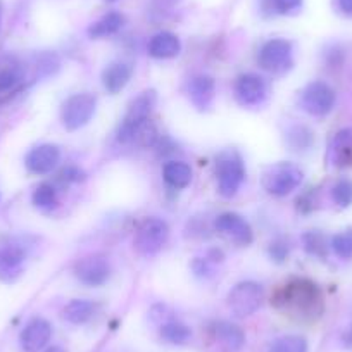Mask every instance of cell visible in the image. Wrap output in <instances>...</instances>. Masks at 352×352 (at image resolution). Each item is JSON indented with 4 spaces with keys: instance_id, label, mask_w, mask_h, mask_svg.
Wrapping results in <instances>:
<instances>
[{
    "instance_id": "obj_10",
    "label": "cell",
    "mask_w": 352,
    "mask_h": 352,
    "mask_svg": "<svg viewBox=\"0 0 352 352\" xmlns=\"http://www.w3.org/2000/svg\"><path fill=\"white\" fill-rule=\"evenodd\" d=\"M74 276L87 287H102L111 276V264L100 254H92L78 261Z\"/></svg>"
},
{
    "instance_id": "obj_38",
    "label": "cell",
    "mask_w": 352,
    "mask_h": 352,
    "mask_svg": "<svg viewBox=\"0 0 352 352\" xmlns=\"http://www.w3.org/2000/svg\"><path fill=\"white\" fill-rule=\"evenodd\" d=\"M0 25H2V11H0Z\"/></svg>"
},
{
    "instance_id": "obj_11",
    "label": "cell",
    "mask_w": 352,
    "mask_h": 352,
    "mask_svg": "<svg viewBox=\"0 0 352 352\" xmlns=\"http://www.w3.org/2000/svg\"><path fill=\"white\" fill-rule=\"evenodd\" d=\"M214 226L219 235H223L230 242L239 243V245H249L254 239L250 225L236 212H225V214L218 216Z\"/></svg>"
},
{
    "instance_id": "obj_12",
    "label": "cell",
    "mask_w": 352,
    "mask_h": 352,
    "mask_svg": "<svg viewBox=\"0 0 352 352\" xmlns=\"http://www.w3.org/2000/svg\"><path fill=\"white\" fill-rule=\"evenodd\" d=\"M235 96L242 106H259L268 97V85H266L264 78H261L259 74H242L236 80Z\"/></svg>"
},
{
    "instance_id": "obj_28",
    "label": "cell",
    "mask_w": 352,
    "mask_h": 352,
    "mask_svg": "<svg viewBox=\"0 0 352 352\" xmlns=\"http://www.w3.org/2000/svg\"><path fill=\"white\" fill-rule=\"evenodd\" d=\"M157 128L154 126V123L151 120H147L135 130L131 142L140 145V147H152L157 142Z\"/></svg>"
},
{
    "instance_id": "obj_20",
    "label": "cell",
    "mask_w": 352,
    "mask_h": 352,
    "mask_svg": "<svg viewBox=\"0 0 352 352\" xmlns=\"http://www.w3.org/2000/svg\"><path fill=\"white\" fill-rule=\"evenodd\" d=\"M25 83V73L18 64L0 66V102L11 99Z\"/></svg>"
},
{
    "instance_id": "obj_19",
    "label": "cell",
    "mask_w": 352,
    "mask_h": 352,
    "mask_svg": "<svg viewBox=\"0 0 352 352\" xmlns=\"http://www.w3.org/2000/svg\"><path fill=\"white\" fill-rule=\"evenodd\" d=\"M131 66L126 63H111L102 71V85L109 94H120L131 78Z\"/></svg>"
},
{
    "instance_id": "obj_33",
    "label": "cell",
    "mask_w": 352,
    "mask_h": 352,
    "mask_svg": "<svg viewBox=\"0 0 352 352\" xmlns=\"http://www.w3.org/2000/svg\"><path fill=\"white\" fill-rule=\"evenodd\" d=\"M63 175H64V178H66V180H69V182H80L81 178H83V173H81L78 168L64 169Z\"/></svg>"
},
{
    "instance_id": "obj_13",
    "label": "cell",
    "mask_w": 352,
    "mask_h": 352,
    "mask_svg": "<svg viewBox=\"0 0 352 352\" xmlns=\"http://www.w3.org/2000/svg\"><path fill=\"white\" fill-rule=\"evenodd\" d=\"M60 161V151L57 145L43 144L38 147L32 148L26 155L25 162L26 168L33 173V175H47L56 169V166Z\"/></svg>"
},
{
    "instance_id": "obj_7",
    "label": "cell",
    "mask_w": 352,
    "mask_h": 352,
    "mask_svg": "<svg viewBox=\"0 0 352 352\" xmlns=\"http://www.w3.org/2000/svg\"><path fill=\"white\" fill-rule=\"evenodd\" d=\"M264 300V290L256 282H242L228 294V307L236 318L252 316Z\"/></svg>"
},
{
    "instance_id": "obj_21",
    "label": "cell",
    "mask_w": 352,
    "mask_h": 352,
    "mask_svg": "<svg viewBox=\"0 0 352 352\" xmlns=\"http://www.w3.org/2000/svg\"><path fill=\"white\" fill-rule=\"evenodd\" d=\"M330 161L338 168L352 164V130L347 128L335 135L330 145Z\"/></svg>"
},
{
    "instance_id": "obj_23",
    "label": "cell",
    "mask_w": 352,
    "mask_h": 352,
    "mask_svg": "<svg viewBox=\"0 0 352 352\" xmlns=\"http://www.w3.org/2000/svg\"><path fill=\"white\" fill-rule=\"evenodd\" d=\"M96 314V304L87 299H74L63 309V318L71 324H83Z\"/></svg>"
},
{
    "instance_id": "obj_34",
    "label": "cell",
    "mask_w": 352,
    "mask_h": 352,
    "mask_svg": "<svg viewBox=\"0 0 352 352\" xmlns=\"http://www.w3.org/2000/svg\"><path fill=\"white\" fill-rule=\"evenodd\" d=\"M338 6L345 14H352V0H338Z\"/></svg>"
},
{
    "instance_id": "obj_8",
    "label": "cell",
    "mask_w": 352,
    "mask_h": 352,
    "mask_svg": "<svg viewBox=\"0 0 352 352\" xmlns=\"http://www.w3.org/2000/svg\"><path fill=\"white\" fill-rule=\"evenodd\" d=\"M335 90L324 81H313L302 90L300 96V106L311 116H327L335 106Z\"/></svg>"
},
{
    "instance_id": "obj_2",
    "label": "cell",
    "mask_w": 352,
    "mask_h": 352,
    "mask_svg": "<svg viewBox=\"0 0 352 352\" xmlns=\"http://www.w3.org/2000/svg\"><path fill=\"white\" fill-rule=\"evenodd\" d=\"M302 171L292 162H276L268 166L263 173V187L275 197H285L292 194L302 184Z\"/></svg>"
},
{
    "instance_id": "obj_17",
    "label": "cell",
    "mask_w": 352,
    "mask_h": 352,
    "mask_svg": "<svg viewBox=\"0 0 352 352\" xmlns=\"http://www.w3.org/2000/svg\"><path fill=\"white\" fill-rule=\"evenodd\" d=\"M188 96H190V100L195 107L208 109L214 99V80L211 76H206V74L192 78L190 83H188Z\"/></svg>"
},
{
    "instance_id": "obj_36",
    "label": "cell",
    "mask_w": 352,
    "mask_h": 352,
    "mask_svg": "<svg viewBox=\"0 0 352 352\" xmlns=\"http://www.w3.org/2000/svg\"><path fill=\"white\" fill-rule=\"evenodd\" d=\"M296 133H297V135H300V128H296ZM296 138H297V140H299V137H296ZM296 147H304L302 140H300V142H297V145H296Z\"/></svg>"
},
{
    "instance_id": "obj_32",
    "label": "cell",
    "mask_w": 352,
    "mask_h": 352,
    "mask_svg": "<svg viewBox=\"0 0 352 352\" xmlns=\"http://www.w3.org/2000/svg\"><path fill=\"white\" fill-rule=\"evenodd\" d=\"M304 243H306L307 252L314 254V256L324 257V254H327V242H324V236L320 235V233L311 232L304 235Z\"/></svg>"
},
{
    "instance_id": "obj_14",
    "label": "cell",
    "mask_w": 352,
    "mask_h": 352,
    "mask_svg": "<svg viewBox=\"0 0 352 352\" xmlns=\"http://www.w3.org/2000/svg\"><path fill=\"white\" fill-rule=\"evenodd\" d=\"M50 337H52V327L43 318H35L30 321L21 331V347L25 352H40L47 347Z\"/></svg>"
},
{
    "instance_id": "obj_5",
    "label": "cell",
    "mask_w": 352,
    "mask_h": 352,
    "mask_svg": "<svg viewBox=\"0 0 352 352\" xmlns=\"http://www.w3.org/2000/svg\"><path fill=\"white\" fill-rule=\"evenodd\" d=\"M169 239V226L161 218H147L140 223L135 235V249L140 256L151 257L166 245Z\"/></svg>"
},
{
    "instance_id": "obj_9",
    "label": "cell",
    "mask_w": 352,
    "mask_h": 352,
    "mask_svg": "<svg viewBox=\"0 0 352 352\" xmlns=\"http://www.w3.org/2000/svg\"><path fill=\"white\" fill-rule=\"evenodd\" d=\"M259 66L272 73H282L292 66V43L283 38H273L259 50Z\"/></svg>"
},
{
    "instance_id": "obj_22",
    "label": "cell",
    "mask_w": 352,
    "mask_h": 352,
    "mask_svg": "<svg viewBox=\"0 0 352 352\" xmlns=\"http://www.w3.org/2000/svg\"><path fill=\"white\" fill-rule=\"evenodd\" d=\"M162 176H164V182L169 187L182 190V188H187L190 185L192 169L187 162L169 161L162 168Z\"/></svg>"
},
{
    "instance_id": "obj_4",
    "label": "cell",
    "mask_w": 352,
    "mask_h": 352,
    "mask_svg": "<svg viewBox=\"0 0 352 352\" xmlns=\"http://www.w3.org/2000/svg\"><path fill=\"white\" fill-rule=\"evenodd\" d=\"M97 109V97L94 94H74L64 102L60 120L67 131H76L90 123Z\"/></svg>"
},
{
    "instance_id": "obj_18",
    "label": "cell",
    "mask_w": 352,
    "mask_h": 352,
    "mask_svg": "<svg viewBox=\"0 0 352 352\" xmlns=\"http://www.w3.org/2000/svg\"><path fill=\"white\" fill-rule=\"evenodd\" d=\"M214 331V337L226 351L236 352L243 347L245 344V333H243L242 328L235 323H230V321H218L212 328Z\"/></svg>"
},
{
    "instance_id": "obj_16",
    "label": "cell",
    "mask_w": 352,
    "mask_h": 352,
    "mask_svg": "<svg viewBox=\"0 0 352 352\" xmlns=\"http://www.w3.org/2000/svg\"><path fill=\"white\" fill-rule=\"evenodd\" d=\"M182 43L175 33L161 32L154 35L148 42V54L155 59H171L180 54Z\"/></svg>"
},
{
    "instance_id": "obj_31",
    "label": "cell",
    "mask_w": 352,
    "mask_h": 352,
    "mask_svg": "<svg viewBox=\"0 0 352 352\" xmlns=\"http://www.w3.org/2000/svg\"><path fill=\"white\" fill-rule=\"evenodd\" d=\"M268 8L276 14H292L299 11L302 6V0H264Z\"/></svg>"
},
{
    "instance_id": "obj_1",
    "label": "cell",
    "mask_w": 352,
    "mask_h": 352,
    "mask_svg": "<svg viewBox=\"0 0 352 352\" xmlns=\"http://www.w3.org/2000/svg\"><path fill=\"white\" fill-rule=\"evenodd\" d=\"M280 304L302 320H316L323 313V297L316 283L309 280H296L289 283Z\"/></svg>"
},
{
    "instance_id": "obj_15",
    "label": "cell",
    "mask_w": 352,
    "mask_h": 352,
    "mask_svg": "<svg viewBox=\"0 0 352 352\" xmlns=\"http://www.w3.org/2000/svg\"><path fill=\"white\" fill-rule=\"evenodd\" d=\"M25 252L16 245H8L0 249V280L14 282L23 272Z\"/></svg>"
},
{
    "instance_id": "obj_3",
    "label": "cell",
    "mask_w": 352,
    "mask_h": 352,
    "mask_svg": "<svg viewBox=\"0 0 352 352\" xmlns=\"http://www.w3.org/2000/svg\"><path fill=\"white\" fill-rule=\"evenodd\" d=\"M216 176H218V190L223 197L230 199L240 190L245 178L242 157L236 152H223L216 159Z\"/></svg>"
},
{
    "instance_id": "obj_26",
    "label": "cell",
    "mask_w": 352,
    "mask_h": 352,
    "mask_svg": "<svg viewBox=\"0 0 352 352\" xmlns=\"http://www.w3.org/2000/svg\"><path fill=\"white\" fill-rule=\"evenodd\" d=\"M270 352H307V340L300 335H283L273 342Z\"/></svg>"
},
{
    "instance_id": "obj_25",
    "label": "cell",
    "mask_w": 352,
    "mask_h": 352,
    "mask_svg": "<svg viewBox=\"0 0 352 352\" xmlns=\"http://www.w3.org/2000/svg\"><path fill=\"white\" fill-rule=\"evenodd\" d=\"M161 337L173 345H184L190 340L192 331L180 321H166L161 327Z\"/></svg>"
},
{
    "instance_id": "obj_24",
    "label": "cell",
    "mask_w": 352,
    "mask_h": 352,
    "mask_svg": "<svg viewBox=\"0 0 352 352\" xmlns=\"http://www.w3.org/2000/svg\"><path fill=\"white\" fill-rule=\"evenodd\" d=\"M123 14H120V12H109V14L102 16L99 21H96L88 28V36L90 38H106V36H111L120 32L123 28Z\"/></svg>"
},
{
    "instance_id": "obj_35",
    "label": "cell",
    "mask_w": 352,
    "mask_h": 352,
    "mask_svg": "<svg viewBox=\"0 0 352 352\" xmlns=\"http://www.w3.org/2000/svg\"><path fill=\"white\" fill-rule=\"evenodd\" d=\"M45 352H66V351H64V349L60 347V345H52V347L45 349Z\"/></svg>"
},
{
    "instance_id": "obj_27",
    "label": "cell",
    "mask_w": 352,
    "mask_h": 352,
    "mask_svg": "<svg viewBox=\"0 0 352 352\" xmlns=\"http://www.w3.org/2000/svg\"><path fill=\"white\" fill-rule=\"evenodd\" d=\"M33 204L43 211H50L57 206V192L52 185L42 184L33 192Z\"/></svg>"
},
{
    "instance_id": "obj_37",
    "label": "cell",
    "mask_w": 352,
    "mask_h": 352,
    "mask_svg": "<svg viewBox=\"0 0 352 352\" xmlns=\"http://www.w3.org/2000/svg\"><path fill=\"white\" fill-rule=\"evenodd\" d=\"M106 2H109V4H113V2H118V0H106Z\"/></svg>"
},
{
    "instance_id": "obj_30",
    "label": "cell",
    "mask_w": 352,
    "mask_h": 352,
    "mask_svg": "<svg viewBox=\"0 0 352 352\" xmlns=\"http://www.w3.org/2000/svg\"><path fill=\"white\" fill-rule=\"evenodd\" d=\"M331 197L340 208H349L352 204V180H340L331 188Z\"/></svg>"
},
{
    "instance_id": "obj_6",
    "label": "cell",
    "mask_w": 352,
    "mask_h": 352,
    "mask_svg": "<svg viewBox=\"0 0 352 352\" xmlns=\"http://www.w3.org/2000/svg\"><path fill=\"white\" fill-rule=\"evenodd\" d=\"M154 106H155L154 90H147V92L140 94L137 99L131 100L130 107H128L126 111V116H124V120L121 121L120 128H118V142H121V144H130L135 130H137L144 121L148 120Z\"/></svg>"
},
{
    "instance_id": "obj_29",
    "label": "cell",
    "mask_w": 352,
    "mask_h": 352,
    "mask_svg": "<svg viewBox=\"0 0 352 352\" xmlns=\"http://www.w3.org/2000/svg\"><path fill=\"white\" fill-rule=\"evenodd\" d=\"M331 249L340 259H352V232H342L331 239Z\"/></svg>"
}]
</instances>
